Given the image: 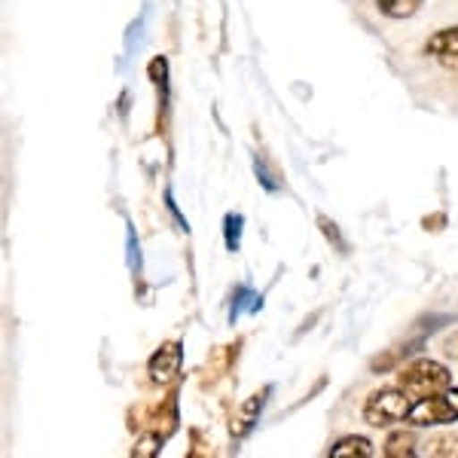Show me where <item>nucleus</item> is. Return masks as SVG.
Segmentation results:
<instances>
[{
    "instance_id": "1",
    "label": "nucleus",
    "mask_w": 458,
    "mask_h": 458,
    "mask_svg": "<svg viewBox=\"0 0 458 458\" xmlns=\"http://www.w3.org/2000/svg\"><path fill=\"white\" fill-rule=\"evenodd\" d=\"M397 386H401L410 397L422 401V397H431V394H437V391L453 388V373H449L440 360L416 358L412 364H406L397 370Z\"/></svg>"
},
{
    "instance_id": "2",
    "label": "nucleus",
    "mask_w": 458,
    "mask_h": 458,
    "mask_svg": "<svg viewBox=\"0 0 458 458\" xmlns=\"http://www.w3.org/2000/svg\"><path fill=\"white\" fill-rule=\"evenodd\" d=\"M416 403V397H410L406 391L397 388H379L367 397L364 403V422L373 428H391L397 422H406L410 419V410Z\"/></svg>"
},
{
    "instance_id": "3",
    "label": "nucleus",
    "mask_w": 458,
    "mask_h": 458,
    "mask_svg": "<svg viewBox=\"0 0 458 458\" xmlns=\"http://www.w3.org/2000/svg\"><path fill=\"white\" fill-rule=\"evenodd\" d=\"M406 422L412 428H437V425L458 422V388H446V391H437V394L416 401Z\"/></svg>"
},
{
    "instance_id": "4",
    "label": "nucleus",
    "mask_w": 458,
    "mask_h": 458,
    "mask_svg": "<svg viewBox=\"0 0 458 458\" xmlns=\"http://www.w3.org/2000/svg\"><path fill=\"white\" fill-rule=\"evenodd\" d=\"M181 364H183V349L177 343H165L162 349L150 358V379L157 382V386H172L177 379V373H181Z\"/></svg>"
},
{
    "instance_id": "5",
    "label": "nucleus",
    "mask_w": 458,
    "mask_h": 458,
    "mask_svg": "<svg viewBox=\"0 0 458 458\" xmlns=\"http://www.w3.org/2000/svg\"><path fill=\"white\" fill-rule=\"evenodd\" d=\"M425 55L437 58L440 64H458V25L431 34L425 43Z\"/></svg>"
},
{
    "instance_id": "6",
    "label": "nucleus",
    "mask_w": 458,
    "mask_h": 458,
    "mask_svg": "<svg viewBox=\"0 0 458 458\" xmlns=\"http://www.w3.org/2000/svg\"><path fill=\"white\" fill-rule=\"evenodd\" d=\"M419 440H416V434L412 431H394V434H388V440H386V449H382V453H386L388 458H412L419 453Z\"/></svg>"
},
{
    "instance_id": "7",
    "label": "nucleus",
    "mask_w": 458,
    "mask_h": 458,
    "mask_svg": "<svg viewBox=\"0 0 458 458\" xmlns=\"http://www.w3.org/2000/svg\"><path fill=\"white\" fill-rule=\"evenodd\" d=\"M376 453L373 449V443L367 440V437H343L339 443H334V446H330V453L327 455H334V458H370Z\"/></svg>"
},
{
    "instance_id": "8",
    "label": "nucleus",
    "mask_w": 458,
    "mask_h": 458,
    "mask_svg": "<svg viewBox=\"0 0 458 458\" xmlns=\"http://www.w3.org/2000/svg\"><path fill=\"white\" fill-rule=\"evenodd\" d=\"M263 394H266V391H263ZM263 394H254L245 406H242L239 419H235V425H233V434H235V437H245L250 428H254L257 416H260V410H263Z\"/></svg>"
},
{
    "instance_id": "9",
    "label": "nucleus",
    "mask_w": 458,
    "mask_h": 458,
    "mask_svg": "<svg viewBox=\"0 0 458 458\" xmlns=\"http://www.w3.org/2000/svg\"><path fill=\"white\" fill-rule=\"evenodd\" d=\"M425 0H376V6H379L382 16L388 19H410L416 16L419 10H422Z\"/></svg>"
},
{
    "instance_id": "10",
    "label": "nucleus",
    "mask_w": 458,
    "mask_h": 458,
    "mask_svg": "<svg viewBox=\"0 0 458 458\" xmlns=\"http://www.w3.org/2000/svg\"><path fill=\"white\" fill-rule=\"evenodd\" d=\"M263 302H260V293L248 291V287H235V302L233 309H229V321H235V318L242 315V309H250V312H257Z\"/></svg>"
},
{
    "instance_id": "11",
    "label": "nucleus",
    "mask_w": 458,
    "mask_h": 458,
    "mask_svg": "<svg viewBox=\"0 0 458 458\" xmlns=\"http://www.w3.org/2000/svg\"><path fill=\"white\" fill-rule=\"evenodd\" d=\"M242 226H245V217H242V214H226L224 217V242L233 254L242 245Z\"/></svg>"
},
{
    "instance_id": "12",
    "label": "nucleus",
    "mask_w": 458,
    "mask_h": 458,
    "mask_svg": "<svg viewBox=\"0 0 458 458\" xmlns=\"http://www.w3.org/2000/svg\"><path fill=\"white\" fill-rule=\"evenodd\" d=\"M425 453L434 458H458V434H443V437L431 440Z\"/></svg>"
},
{
    "instance_id": "13",
    "label": "nucleus",
    "mask_w": 458,
    "mask_h": 458,
    "mask_svg": "<svg viewBox=\"0 0 458 458\" xmlns=\"http://www.w3.org/2000/svg\"><path fill=\"white\" fill-rule=\"evenodd\" d=\"M162 434H144L141 440H138V446L131 449V455L135 458H153V455H159L162 453Z\"/></svg>"
},
{
    "instance_id": "14",
    "label": "nucleus",
    "mask_w": 458,
    "mask_h": 458,
    "mask_svg": "<svg viewBox=\"0 0 458 458\" xmlns=\"http://www.w3.org/2000/svg\"><path fill=\"white\" fill-rule=\"evenodd\" d=\"M318 224H321V229H324V235H327V239H334V242H336V248H339V250H345V242L339 239V233H336V224H334V220H327V217H324V214H321V217H318Z\"/></svg>"
},
{
    "instance_id": "15",
    "label": "nucleus",
    "mask_w": 458,
    "mask_h": 458,
    "mask_svg": "<svg viewBox=\"0 0 458 458\" xmlns=\"http://www.w3.org/2000/svg\"><path fill=\"white\" fill-rule=\"evenodd\" d=\"M449 354H455V358H458V339H449V349H446Z\"/></svg>"
}]
</instances>
